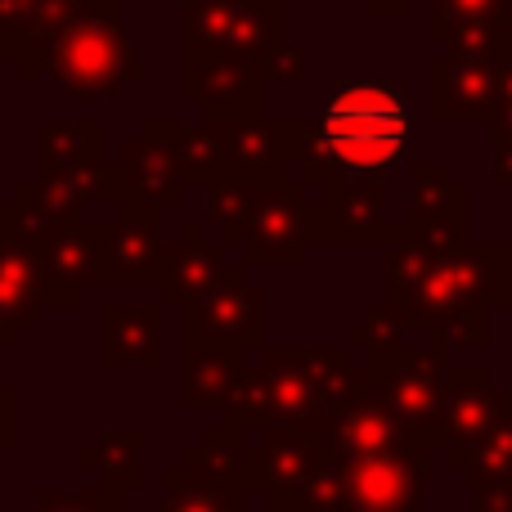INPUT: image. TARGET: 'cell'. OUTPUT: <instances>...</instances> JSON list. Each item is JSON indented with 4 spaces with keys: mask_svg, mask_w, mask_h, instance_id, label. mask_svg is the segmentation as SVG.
<instances>
[{
    "mask_svg": "<svg viewBox=\"0 0 512 512\" xmlns=\"http://www.w3.org/2000/svg\"><path fill=\"white\" fill-rule=\"evenodd\" d=\"M279 512H351V504H346V486H342V459H328L297 495L283 499Z\"/></svg>",
    "mask_w": 512,
    "mask_h": 512,
    "instance_id": "29",
    "label": "cell"
},
{
    "mask_svg": "<svg viewBox=\"0 0 512 512\" xmlns=\"http://www.w3.org/2000/svg\"><path fill=\"white\" fill-rule=\"evenodd\" d=\"M396 243H414L436 256L468 248V185L454 180L445 162L409 167V212L400 221Z\"/></svg>",
    "mask_w": 512,
    "mask_h": 512,
    "instance_id": "7",
    "label": "cell"
},
{
    "mask_svg": "<svg viewBox=\"0 0 512 512\" xmlns=\"http://www.w3.org/2000/svg\"><path fill=\"white\" fill-rule=\"evenodd\" d=\"M328 459L333 450L324 432H265L243 454V486L256 490L270 512H279L283 499L297 495Z\"/></svg>",
    "mask_w": 512,
    "mask_h": 512,
    "instance_id": "12",
    "label": "cell"
},
{
    "mask_svg": "<svg viewBox=\"0 0 512 512\" xmlns=\"http://www.w3.org/2000/svg\"><path fill=\"white\" fill-rule=\"evenodd\" d=\"M409 86L405 81L337 77L324 90L319 122H283L288 167L306 189L346 176H382L405 158L409 144Z\"/></svg>",
    "mask_w": 512,
    "mask_h": 512,
    "instance_id": "1",
    "label": "cell"
},
{
    "mask_svg": "<svg viewBox=\"0 0 512 512\" xmlns=\"http://www.w3.org/2000/svg\"><path fill=\"white\" fill-rule=\"evenodd\" d=\"M63 225H86V216L63 189H54L41 176L27 180L14 203L0 207V243H14V248H27L41 234L63 230Z\"/></svg>",
    "mask_w": 512,
    "mask_h": 512,
    "instance_id": "22",
    "label": "cell"
},
{
    "mask_svg": "<svg viewBox=\"0 0 512 512\" xmlns=\"http://www.w3.org/2000/svg\"><path fill=\"white\" fill-rule=\"evenodd\" d=\"M104 162L99 122H50L41 131V167H90Z\"/></svg>",
    "mask_w": 512,
    "mask_h": 512,
    "instance_id": "26",
    "label": "cell"
},
{
    "mask_svg": "<svg viewBox=\"0 0 512 512\" xmlns=\"http://www.w3.org/2000/svg\"><path fill=\"white\" fill-rule=\"evenodd\" d=\"M221 149V185L230 180H279L288 176V140L283 122H207Z\"/></svg>",
    "mask_w": 512,
    "mask_h": 512,
    "instance_id": "19",
    "label": "cell"
},
{
    "mask_svg": "<svg viewBox=\"0 0 512 512\" xmlns=\"http://www.w3.org/2000/svg\"><path fill=\"white\" fill-rule=\"evenodd\" d=\"M495 167H499V180H504V189L512 194V153H495Z\"/></svg>",
    "mask_w": 512,
    "mask_h": 512,
    "instance_id": "39",
    "label": "cell"
},
{
    "mask_svg": "<svg viewBox=\"0 0 512 512\" xmlns=\"http://www.w3.org/2000/svg\"><path fill=\"white\" fill-rule=\"evenodd\" d=\"M239 270L243 265H234L230 256H225V243L207 239L203 221H189L185 230H180V243L167 248V283H162L167 306H176V310L198 306V301L212 297V292L221 288L225 279H234Z\"/></svg>",
    "mask_w": 512,
    "mask_h": 512,
    "instance_id": "18",
    "label": "cell"
},
{
    "mask_svg": "<svg viewBox=\"0 0 512 512\" xmlns=\"http://www.w3.org/2000/svg\"><path fill=\"white\" fill-rule=\"evenodd\" d=\"M279 45H288L283 36V0H248L234 18V32H230V45L225 50H239L248 59H270Z\"/></svg>",
    "mask_w": 512,
    "mask_h": 512,
    "instance_id": "27",
    "label": "cell"
},
{
    "mask_svg": "<svg viewBox=\"0 0 512 512\" xmlns=\"http://www.w3.org/2000/svg\"><path fill=\"white\" fill-rule=\"evenodd\" d=\"M95 283H167L162 212L149 203H126L117 221H95Z\"/></svg>",
    "mask_w": 512,
    "mask_h": 512,
    "instance_id": "11",
    "label": "cell"
},
{
    "mask_svg": "<svg viewBox=\"0 0 512 512\" xmlns=\"http://www.w3.org/2000/svg\"><path fill=\"white\" fill-rule=\"evenodd\" d=\"M364 9H369V18H387V23L409 18V0H364Z\"/></svg>",
    "mask_w": 512,
    "mask_h": 512,
    "instance_id": "37",
    "label": "cell"
},
{
    "mask_svg": "<svg viewBox=\"0 0 512 512\" xmlns=\"http://www.w3.org/2000/svg\"><path fill=\"white\" fill-rule=\"evenodd\" d=\"M342 486L351 512H414L427 486V450L342 463Z\"/></svg>",
    "mask_w": 512,
    "mask_h": 512,
    "instance_id": "15",
    "label": "cell"
},
{
    "mask_svg": "<svg viewBox=\"0 0 512 512\" xmlns=\"http://www.w3.org/2000/svg\"><path fill=\"white\" fill-rule=\"evenodd\" d=\"M41 274L27 248L0 243V319H9L14 328H36L41 324Z\"/></svg>",
    "mask_w": 512,
    "mask_h": 512,
    "instance_id": "24",
    "label": "cell"
},
{
    "mask_svg": "<svg viewBox=\"0 0 512 512\" xmlns=\"http://www.w3.org/2000/svg\"><path fill=\"white\" fill-rule=\"evenodd\" d=\"M468 472H472V486L477 481H512V414H504L490 436L468 454Z\"/></svg>",
    "mask_w": 512,
    "mask_h": 512,
    "instance_id": "30",
    "label": "cell"
},
{
    "mask_svg": "<svg viewBox=\"0 0 512 512\" xmlns=\"http://www.w3.org/2000/svg\"><path fill=\"white\" fill-rule=\"evenodd\" d=\"M185 135H189V126H180V122H144L140 135L122 144L117 176H122L126 203H149L158 212L185 203V189H189Z\"/></svg>",
    "mask_w": 512,
    "mask_h": 512,
    "instance_id": "10",
    "label": "cell"
},
{
    "mask_svg": "<svg viewBox=\"0 0 512 512\" xmlns=\"http://www.w3.org/2000/svg\"><path fill=\"white\" fill-rule=\"evenodd\" d=\"M508 414V396L490 382L481 364L472 369H450L445 387V418H441V445L454 468H468V454L490 436V427Z\"/></svg>",
    "mask_w": 512,
    "mask_h": 512,
    "instance_id": "14",
    "label": "cell"
},
{
    "mask_svg": "<svg viewBox=\"0 0 512 512\" xmlns=\"http://www.w3.org/2000/svg\"><path fill=\"white\" fill-rule=\"evenodd\" d=\"M185 342H212L230 351H261L265 346V288L243 279H225L212 297L185 310Z\"/></svg>",
    "mask_w": 512,
    "mask_h": 512,
    "instance_id": "13",
    "label": "cell"
},
{
    "mask_svg": "<svg viewBox=\"0 0 512 512\" xmlns=\"http://www.w3.org/2000/svg\"><path fill=\"white\" fill-rule=\"evenodd\" d=\"M252 364L230 346L185 342L180 355V400L185 409H230Z\"/></svg>",
    "mask_w": 512,
    "mask_h": 512,
    "instance_id": "20",
    "label": "cell"
},
{
    "mask_svg": "<svg viewBox=\"0 0 512 512\" xmlns=\"http://www.w3.org/2000/svg\"><path fill=\"white\" fill-rule=\"evenodd\" d=\"M265 81V63L239 50H185L180 90L189 104L203 108L207 122H261Z\"/></svg>",
    "mask_w": 512,
    "mask_h": 512,
    "instance_id": "6",
    "label": "cell"
},
{
    "mask_svg": "<svg viewBox=\"0 0 512 512\" xmlns=\"http://www.w3.org/2000/svg\"><path fill=\"white\" fill-rule=\"evenodd\" d=\"M405 333H409V319L400 315L396 306H373L360 324L346 333V342L360 346V351H391V346H405Z\"/></svg>",
    "mask_w": 512,
    "mask_h": 512,
    "instance_id": "31",
    "label": "cell"
},
{
    "mask_svg": "<svg viewBox=\"0 0 512 512\" xmlns=\"http://www.w3.org/2000/svg\"><path fill=\"white\" fill-rule=\"evenodd\" d=\"M207 221L243 252V265H301L310 234V189L297 176L230 180L207 189Z\"/></svg>",
    "mask_w": 512,
    "mask_h": 512,
    "instance_id": "3",
    "label": "cell"
},
{
    "mask_svg": "<svg viewBox=\"0 0 512 512\" xmlns=\"http://www.w3.org/2000/svg\"><path fill=\"white\" fill-rule=\"evenodd\" d=\"M265 72H270V81H301L306 77V50L301 45H279V50L265 59Z\"/></svg>",
    "mask_w": 512,
    "mask_h": 512,
    "instance_id": "34",
    "label": "cell"
},
{
    "mask_svg": "<svg viewBox=\"0 0 512 512\" xmlns=\"http://www.w3.org/2000/svg\"><path fill=\"white\" fill-rule=\"evenodd\" d=\"M162 490H167V499H162L158 512H243V495H248L243 486L194 477L180 463L162 472Z\"/></svg>",
    "mask_w": 512,
    "mask_h": 512,
    "instance_id": "25",
    "label": "cell"
},
{
    "mask_svg": "<svg viewBox=\"0 0 512 512\" xmlns=\"http://www.w3.org/2000/svg\"><path fill=\"white\" fill-rule=\"evenodd\" d=\"M243 5L248 0H180L185 50H225Z\"/></svg>",
    "mask_w": 512,
    "mask_h": 512,
    "instance_id": "28",
    "label": "cell"
},
{
    "mask_svg": "<svg viewBox=\"0 0 512 512\" xmlns=\"http://www.w3.org/2000/svg\"><path fill=\"white\" fill-rule=\"evenodd\" d=\"M504 108V54L450 50L427 68L432 122H495Z\"/></svg>",
    "mask_w": 512,
    "mask_h": 512,
    "instance_id": "8",
    "label": "cell"
},
{
    "mask_svg": "<svg viewBox=\"0 0 512 512\" xmlns=\"http://www.w3.org/2000/svg\"><path fill=\"white\" fill-rule=\"evenodd\" d=\"M18 391L0 387V454H9L18 445Z\"/></svg>",
    "mask_w": 512,
    "mask_h": 512,
    "instance_id": "35",
    "label": "cell"
},
{
    "mask_svg": "<svg viewBox=\"0 0 512 512\" xmlns=\"http://www.w3.org/2000/svg\"><path fill=\"white\" fill-rule=\"evenodd\" d=\"M18 337H23V328H14V324H9V319H0V355H5L9 346L18 342Z\"/></svg>",
    "mask_w": 512,
    "mask_h": 512,
    "instance_id": "38",
    "label": "cell"
},
{
    "mask_svg": "<svg viewBox=\"0 0 512 512\" xmlns=\"http://www.w3.org/2000/svg\"><path fill=\"white\" fill-rule=\"evenodd\" d=\"M495 306H512V248L495 256Z\"/></svg>",
    "mask_w": 512,
    "mask_h": 512,
    "instance_id": "36",
    "label": "cell"
},
{
    "mask_svg": "<svg viewBox=\"0 0 512 512\" xmlns=\"http://www.w3.org/2000/svg\"><path fill=\"white\" fill-rule=\"evenodd\" d=\"M140 450H144V432L140 427H122V432H108L104 441L86 445L77 454V463L86 472L99 477V490L126 499L131 490L144 486V468H140Z\"/></svg>",
    "mask_w": 512,
    "mask_h": 512,
    "instance_id": "23",
    "label": "cell"
},
{
    "mask_svg": "<svg viewBox=\"0 0 512 512\" xmlns=\"http://www.w3.org/2000/svg\"><path fill=\"white\" fill-rule=\"evenodd\" d=\"M324 441H328V450H333V459H342V463L427 450L423 436H418L382 396H364L360 405L342 409V414L324 427Z\"/></svg>",
    "mask_w": 512,
    "mask_h": 512,
    "instance_id": "17",
    "label": "cell"
},
{
    "mask_svg": "<svg viewBox=\"0 0 512 512\" xmlns=\"http://www.w3.org/2000/svg\"><path fill=\"white\" fill-rule=\"evenodd\" d=\"M450 342L427 337L423 346H391V351L369 355V387L382 396L418 436L423 445H441V418H445V387H450Z\"/></svg>",
    "mask_w": 512,
    "mask_h": 512,
    "instance_id": "5",
    "label": "cell"
},
{
    "mask_svg": "<svg viewBox=\"0 0 512 512\" xmlns=\"http://www.w3.org/2000/svg\"><path fill=\"white\" fill-rule=\"evenodd\" d=\"M36 261V274H41V297L45 306H63L77 310L86 288L95 283V221L86 225H63V230L41 234L36 243H27Z\"/></svg>",
    "mask_w": 512,
    "mask_h": 512,
    "instance_id": "16",
    "label": "cell"
},
{
    "mask_svg": "<svg viewBox=\"0 0 512 512\" xmlns=\"http://www.w3.org/2000/svg\"><path fill=\"white\" fill-rule=\"evenodd\" d=\"M373 396L369 369H355L337 346H279L248 369L225 427L248 432H324L342 409Z\"/></svg>",
    "mask_w": 512,
    "mask_h": 512,
    "instance_id": "2",
    "label": "cell"
},
{
    "mask_svg": "<svg viewBox=\"0 0 512 512\" xmlns=\"http://www.w3.org/2000/svg\"><path fill=\"white\" fill-rule=\"evenodd\" d=\"M104 512H158V508H126V499H117V495H113Z\"/></svg>",
    "mask_w": 512,
    "mask_h": 512,
    "instance_id": "40",
    "label": "cell"
},
{
    "mask_svg": "<svg viewBox=\"0 0 512 512\" xmlns=\"http://www.w3.org/2000/svg\"><path fill=\"white\" fill-rule=\"evenodd\" d=\"M391 180L346 176L310 189V234L315 243H396L400 225H387Z\"/></svg>",
    "mask_w": 512,
    "mask_h": 512,
    "instance_id": "9",
    "label": "cell"
},
{
    "mask_svg": "<svg viewBox=\"0 0 512 512\" xmlns=\"http://www.w3.org/2000/svg\"><path fill=\"white\" fill-rule=\"evenodd\" d=\"M45 72L63 86V95L81 104H99L144 77L135 41L122 32V9L81 14L68 32H59L45 50Z\"/></svg>",
    "mask_w": 512,
    "mask_h": 512,
    "instance_id": "4",
    "label": "cell"
},
{
    "mask_svg": "<svg viewBox=\"0 0 512 512\" xmlns=\"http://www.w3.org/2000/svg\"><path fill=\"white\" fill-rule=\"evenodd\" d=\"M99 364H162V310L158 306H104L99 310Z\"/></svg>",
    "mask_w": 512,
    "mask_h": 512,
    "instance_id": "21",
    "label": "cell"
},
{
    "mask_svg": "<svg viewBox=\"0 0 512 512\" xmlns=\"http://www.w3.org/2000/svg\"><path fill=\"white\" fill-rule=\"evenodd\" d=\"M108 499H113L108 490H72V495H63V490L45 486L41 495H36V504L23 512H104Z\"/></svg>",
    "mask_w": 512,
    "mask_h": 512,
    "instance_id": "33",
    "label": "cell"
},
{
    "mask_svg": "<svg viewBox=\"0 0 512 512\" xmlns=\"http://www.w3.org/2000/svg\"><path fill=\"white\" fill-rule=\"evenodd\" d=\"M432 23H427V36L445 32V27H459V23H481V18H495L512 9V0H432Z\"/></svg>",
    "mask_w": 512,
    "mask_h": 512,
    "instance_id": "32",
    "label": "cell"
}]
</instances>
